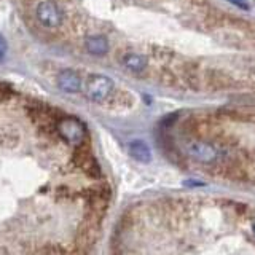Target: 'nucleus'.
<instances>
[{
  "label": "nucleus",
  "instance_id": "1",
  "mask_svg": "<svg viewBox=\"0 0 255 255\" xmlns=\"http://www.w3.org/2000/svg\"><path fill=\"white\" fill-rule=\"evenodd\" d=\"M59 135L66 140L70 145H82L85 137H86V128L85 125L80 122L78 118L74 117H69V118H62L61 122L56 126Z\"/></svg>",
  "mask_w": 255,
  "mask_h": 255
},
{
  "label": "nucleus",
  "instance_id": "2",
  "mask_svg": "<svg viewBox=\"0 0 255 255\" xmlns=\"http://www.w3.org/2000/svg\"><path fill=\"white\" fill-rule=\"evenodd\" d=\"M35 16L38 22L46 29H56L62 24L64 13L59 8V5L53 0H43L37 5Z\"/></svg>",
  "mask_w": 255,
  "mask_h": 255
},
{
  "label": "nucleus",
  "instance_id": "3",
  "mask_svg": "<svg viewBox=\"0 0 255 255\" xmlns=\"http://www.w3.org/2000/svg\"><path fill=\"white\" fill-rule=\"evenodd\" d=\"M112 91H114V82L107 75L96 74L91 75L86 85V94L88 98L94 102H104L110 98Z\"/></svg>",
  "mask_w": 255,
  "mask_h": 255
},
{
  "label": "nucleus",
  "instance_id": "4",
  "mask_svg": "<svg viewBox=\"0 0 255 255\" xmlns=\"http://www.w3.org/2000/svg\"><path fill=\"white\" fill-rule=\"evenodd\" d=\"M187 153L191 159H195L198 163L203 164H212L219 159L220 153L215 148V145L209 142H191L187 147Z\"/></svg>",
  "mask_w": 255,
  "mask_h": 255
},
{
  "label": "nucleus",
  "instance_id": "5",
  "mask_svg": "<svg viewBox=\"0 0 255 255\" xmlns=\"http://www.w3.org/2000/svg\"><path fill=\"white\" fill-rule=\"evenodd\" d=\"M56 83H58V88L61 91L69 94H75L82 90V77H80L78 72L72 69L61 70L58 78H56Z\"/></svg>",
  "mask_w": 255,
  "mask_h": 255
},
{
  "label": "nucleus",
  "instance_id": "6",
  "mask_svg": "<svg viewBox=\"0 0 255 255\" xmlns=\"http://www.w3.org/2000/svg\"><path fill=\"white\" fill-rule=\"evenodd\" d=\"M85 48L90 54L102 56L109 51V42L104 35H91L85 40Z\"/></svg>",
  "mask_w": 255,
  "mask_h": 255
},
{
  "label": "nucleus",
  "instance_id": "7",
  "mask_svg": "<svg viewBox=\"0 0 255 255\" xmlns=\"http://www.w3.org/2000/svg\"><path fill=\"white\" fill-rule=\"evenodd\" d=\"M129 153L134 159H137L140 163L151 161V150L147 143L142 140H132L129 143Z\"/></svg>",
  "mask_w": 255,
  "mask_h": 255
},
{
  "label": "nucleus",
  "instance_id": "8",
  "mask_svg": "<svg viewBox=\"0 0 255 255\" xmlns=\"http://www.w3.org/2000/svg\"><path fill=\"white\" fill-rule=\"evenodd\" d=\"M123 64L126 69H129L131 72H142L147 67V58H143L142 54L129 53L123 58Z\"/></svg>",
  "mask_w": 255,
  "mask_h": 255
},
{
  "label": "nucleus",
  "instance_id": "9",
  "mask_svg": "<svg viewBox=\"0 0 255 255\" xmlns=\"http://www.w3.org/2000/svg\"><path fill=\"white\" fill-rule=\"evenodd\" d=\"M6 51V42H5V38L3 35L0 34V56H3V53Z\"/></svg>",
  "mask_w": 255,
  "mask_h": 255
},
{
  "label": "nucleus",
  "instance_id": "10",
  "mask_svg": "<svg viewBox=\"0 0 255 255\" xmlns=\"http://www.w3.org/2000/svg\"><path fill=\"white\" fill-rule=\"evenodd\" d=\"M252 233H254V236H255V220L252 222Z\"/></svg>",
  "mask_w": 255,
  "mask_h": 255
}]
</instances>
